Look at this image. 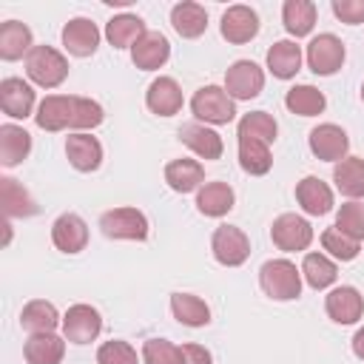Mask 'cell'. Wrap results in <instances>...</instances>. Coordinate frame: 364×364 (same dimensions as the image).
<instances>
[{"mask_svg":"<svg viewBox=\"0 0 364 364\" xmlns=\"http://www.w3.org/2000/svg\"><path fill=\"white\" fill-rule=\"evenodd\" d=\"M65 156H68L71 168H77L82 173H91L102 162V145L91 134H71L65 139Z\"/></svg>","mask_w":364,"mask_h":364,"instance_id":"20","label":"cell"},{"mask_svg":"<svg viewBox=\"0 0 364 364\" xmlns=\"http://www.w3.org/2000/svg\"><path fill=\"white\" fill-rule=\"evenodd\" d=\"M336 228L341 233H347L350 239L361 242L364 239V202H344L336 213Z\"/></svg>","mask_w":364,"mask_h":364,"instance_id":"41","label":"cell"},{"mask_svg":"<svg viewBox=\"0 0 364 364\" xmlns=\"http://www.w3.org/2000/svg\"><path fill=\"white\" fill-rule=\"evenodd\" d=\"M296 202L301 205L304 213L310 216H324L333 210V191L327 182H321L318 176H304L296 185Z\"/></svg>","mask_w":364,"mask_h":364,"instance_id":"22","label":"cell"},{"mask_svg":"<svg viewBox=\"0 0 364 364\" xmlns=\"http://www.w3.org/2000/svg\"><path fill=\"white\" fill-rule=\"evenodd\" d=\"M102 316L91 304H71L63 316V338L71 344H88L100 336Z\"/></svg>","mask_w":364,"mask_h":364,"instance_id":"8","label":"cell"},{"mask_svg":"<svg viewBox=\"0 0 364 364\" xmlns=\"http://www.w3.org/2000/svg\"><path fill=\"white\" fill-rule=\"evenodd\" d=\"M191 111L196 119L208 122V125H228L236 117V105L228 97L225 88L219 85H202L193 97H191Z\"/></svg>","mask_w":364,"mask_h":364,"instance_id":"3","label":"cell"},{"mask_svg":"<svg viewBox=\"0 0 364 364\" xmlns=\"http://www.w3.org/2000/svg\"><path fill=\"white\" fill-rule=\"evenodd\" d=\"M259 284L273 301H293L301 293V270L287 259H270L259 267Z\"/></svg>","mask_w":364,"mask_h":364,"instance_id":"1","label":"cell"},{"mask_svg":"<svg viewBox=\"0 0 364 364\" xmlns=\"http://www.w3.org/2000/svg\"><path fill=\"white\" fill-rule=\"evenodd\" d=\"M222 37L233 46H242V43H250L256 34H259V14L250 9V6H230L225 14H222Z\"/></svg>","mask_w":364,"mask_h":364,"instance_id":"11","label":"cell"},{"mask_svg":"<svg viewBox=\"0 0 364 364\" xmlns=\"http://www.w3.org/2000/svg\"><path fill=\"white\" fill-rule=\"evenodd\" d=\"M321 247H324L333 259H338V262H353V259L358 256V250H361V242L350 239V236L341 233L338 228H327V230L321 233Z\"/></svg>","mask_w":364,"mask_h":364,"instance_id":"39","label":"cell"},{"mask_svg":"<svg viewBox=\"0 0 364 364\" xmlns=\"http://www.w3.org/2000/svg\"><path fill=\"white\" fill-rule=\"evenodd\" d=\"M34 46H31V28L26 26V23H20V20H6L3 26H0V57L3 60H20L23 54L28 57V51H31Z\"/></svg>","mask_w":364,"mask_h":364,"instance_id":"28","label":"cell"},{"mask_svg":"<svg viewBox=\"0 0 364 364\" xmlns=\"http://www.w3.org/2000/svg\"><path fill=\"white\" fill-rule=\"evenodd\" d=\"M0 188H3V210H6L9 219H23V216H34L37 213V202L31 199V193L17 179L3 176Z\"/></svg>","mask_w":364,"mask_h":364,"instance_id":"34","label":"cell"},{"mask_svg":"<svg viewBox=\"0 0 364 364\" xmlns=\"http://www.w3.org/2000/svg\"><path fill=\"white\" fill-rule=\"evenodd\" d=\"M0 108L11 119H26L34 108V88L20 77H6L0 82Z\"/></svg>","mask_w":364,"mask_h":364,"instance_id":"16","label":"cell"},{"mask_svg":"<svg viewBox=\"0 0 364 364\" xmlns=\"http://www.w3.org/2000/svg\"><path fill=\"white\" fill-rule=\"evenodd\" d=\"M353 353L364 361V327H358V330H355V336H353Z\"/></svg>","mask_w":364,"mask_h":364,"instance_id":"46","label":"cell"},{"mask_svg":"<svg viewBox=\"0 0 364 364\" xmlns=\"http://www.w3.org/2000/svg\"><path fill=\"white\" fill-rule=\"evenodd\" d=\"M171 313L185 327H205L210 321V307L193 293H173L171 296Z\"/></svg>","mask_w":364,"mask_h":364,"instance_id":"31","label":"cell"},{"mask_svg":"<svg viewBox=\"0 0 364 364\" xmlns=\"http://www.w3.org/2000/svg\"><path fill=\"white\" fill-rule=\"evenodd\" d=\"M168 57H171V43H168L165 34H159V31H145V34L134 43V48H131V60H134V65L142 68V71H156V68H162V65L168 63Z\"/></svg>","mask_w":364,"mask_h":364,"instance_id":"14","label":"cell"},{"mask_svg":"<svg viewBox=\"0 0 364 364\" xmlns=\"http://www.w3.org/2000/svg\"><path fill=\"white\" fill-rule=\"evenodd\" d=\"M301 276L304 282L313 287V290H324L336 282L338 276V267L333 259H327L324 253H307L304 262H301Z\"/></svg>","mask_w":364,"mask_h":364,"instance_id":"37","label":"cell"},{"mask_svg":"<svg viewBox=\"0 0 364 364\" xmlns=\"http://www.w3.org/2000/svg\"><path fill=\"white\" fill-rule=\"evenodd\" d=\"M239 165L250 176H264L273 168L270 145L259 139H239Z\"/></svg>","mask_w":364,"mask_h":364,"instance_id":"36","label":"cell"},{"mask_svg":"<svg viewBox=\"0 0 364 364\" xmlns=\"http://www.w3.org/2000/svg\"><path fill=\"white\" fill-rule=\"evenodd\" d=\"M182 88L173 77H156L145 91V105L156 117H173L182 108Z\"/></svg>","mask_w":364,"mask_h":364,"instance_id":"15","label":"cell"},{"mask_svg":"<svg viewBox=\"0 0 364 364\" xmlns=\"http://www.w3.org/2000/svg\"><path fill=\"white\" fill-rule=\"evenodd\" d=\"M171 26L185 40L202 37L205 28H208V11L199 3H193V0H182V3H176L171 9Z\"/></svg>","mask_w":364,"mask_h":364,"instance_id":"23","label":"cell"},{"mask_svg":"<svg viewBox=\"0 0 364 364\" xmlns=\"http://www.w3.org/2000/svg\"><path fill=\"white\" fill-rule=\"evenodd\" d=\"M239 139H259V142H273L276 134H279V125L276 119L267 114V111H250L239 119V128H236Z\"/></svg>","mask_w":364,"mask_h":364,"instance_id":"38","label":"cell"},{"mask_svg":"<svg viewBox=\"0 0 364 364\" xmlns=\"http://www.w3.org/2000/svg\"><path fill=\"white\" fill-rule=\"evenodd\" d=\"M333 14L347 26H358L364 23V0H333Z\"/></svg>","mask_w":364,"mask_h":364,"instance_id":"44","label":"cell"},{"mask_svg":"<svg viewBox=\"0 0 364 364\" xmlns=\"http://www.w3.org/2000/svg\"><path fill=\"white\" fill-rule=\"evenodd\" d=\"M20 324H23V330H28L34 336V333H54V327L63 324V318H60V313H57V307L51 301L34 299V301H28L23 307Z\"/></svg>","mask_w":364,"mask_h":364,"instance_id":"29","label":"cell"},{"mask_svg":"<svg viewBox=\"0 0 364 364\" xmlns=\"http://www.w3.org/2000/svg\"><path fill=\"white\" fill-rule=\"evenodd\" d=\"M284 105L290 114H299V117H316L324 111L327 100L324 94L316 88V85H293L287 94H284Z\"/></svg>","mask_w":364,"mask_h":364,"instance_id":"35","label":"cell"},{"mask_svg":"<svg viewBox=\"0 0 364 364\" xmlns=\"http://www.w3.org/2000/svg\"><path fill=\"white\" fill-rule=\"evenodd\" d=\"M97 364H136V350L122 338H111L97 350Z\"/></svg>","mask_w":364,"mask_h":364,"instance_id":"43","label":"cell"},{"mask_svg":"<svg viewBox=\"0 0 364 364\" xmlns=\"http://www.w3.org/2000/svg\"><path fill=\"white\" fill-rule=\"evenodd\" d=\"M105 111L100 102L88 100V97H74V111H71V128L74 134H85L88 128H97L102 122Z\"/></svg>","mask_w":364,"mask_h":364,"instance_id":"40","label":"cell"},{"mask_svg":"<svg viewBox=\"0 0 364 364\" xmlns=\"http://www.w3.org/2000/svg\"><path fill=\"white\" fill-rule=\"evenodd\" d=\"M210 250H213V259L225 267H239L247 262L250 256V239L245 236L242 228H233V225H219L213 230V239H210Z\"/></svg>","mask_w":364,"mask_h":364,"instance_id":"6","label":"cell"},{"mask_svg":"<svg viewBox=\"0 0 364 364\" xmlns=\"http://www.w3.org/2000/svg\"><path fill=\"white\" fill-rule=\"evenodd\" d=\"M344 57H347L344 43H341L336 34H318V37H313L310 46H307V65H310V71L318 74V77L336 74V71L344 65Z\"/></svg>","mask_w":364,"mask_h":364,"instance_id":"7","label":"cell"},{"mask_svg":"<svg viewBox=\"0 0 364 364\" xmlns=\"http://www.w3.org/2000/svg\"><path fill=\"white\" fill-rule=\"evenodd\" d=\"M145 31H148V28H145L142 17H136V14H117V17H111L108 26H105V37H108V43H111L114 48H134V43H136Z\"/></svg>","mask_w":364,"mask_h":364,"instance_id":"32","label":"cell"},{"mask_svg":"<svg viewBox=\"0 0 364 364\" xmlns=\"http://www.w3.org/2000/svg\"><path fill=\"white\" fill-rule=\"evenodd\" d=\"M264 88V71L253 60H236L225 74V91L230 100H253Z\"/></svg>","mask_w":364,"mask_h":364,"instance_id":"9","label":"cell"},{"mask_svg":"<svg viewBox=\"0 0 364 364\" xmlns=\"http://www.w3.org/2000/svg\"><path fill=\"white\" fill-rule=\"evenodd\" d=\"M333 182L344 196L361 199L364 196V159L361 156H344L341 162H336Z\"/></svg>","mask_w":364,"mask_h":364,"instance_id":"30","label":"cell"},{"mask_svg":"<svg viewBox=\"0 0 364 364\" xmlns=\"http://www.w3.org/2000/svg\"><path fill=\"white\" fill-rule=\"evenodd\" d=\"M51 242L63 253H80L88 245V225L77 213H63L51 225Z\"/></svg>","mask_w":364,"mask_h":364,"instance_id":"12","label":"cell"},{"mask_svg":"<svg viewBox=\"0 0 364 364\" xmlns=\"http://www.w3.org/2000/svg\"><path fill=\"white\" fill-rule=\"evenodd\" d=\"M142 361L145 364H182V347H176L168 338H148L142 344Z\"/></svg>","mask_w":364,"mask_h":364,"instance_id":"42","label":"cell"},{"mask_svg":"<svg viewBox=\"0 0 364 364\" xmlns=\"http://www.w3.org/2000/svg\"><path fill=\"white\" fill-rule=\"evenodd\" d=\"M100 230L108 239H131L145 242L148 239V219L136 208H114L100 216Z\"/></svg>","mask_w":364,"mask_h":364,"instance_id":"4","label":"cell"},{"mask_svg":"<svg viewBox=\"0 0 364 364\" xmlns=\"http://www.w3.org/2000/svg\"><path fill=\"white\" fill-rule=\"evenodd\" d=\"M324 310H327V316H330L336 324H353V321H358L361 313H364V299H361V293H358L355 287L341 284V287H336V290L327 293Z\"/></svg>","mask_w":364,"mask_h":364,"instance_id":"17","label":"cell"},{"mask_svg":"<svg viewBox=\"0 0 364 364\" xmlns=\"http://www.w3.org/2000/svg\"><path fill=\"white\" fill-rule=\"evenodd\" d=\"M182 364H213V358L202 344H182Z\"/></svg>","mask_w":364,"mask_h":364,"instance_id":"45","label":"cell"},{"mask_svg":"<svg viewBox=\"0 0 364 364\" xmlns=\"http://www.w3.org/2000/svg\"><path fill=\"white\" fill-rule=\"evenodd\" d=\"M361 100H364V82H361Z\"/></svg>","mask_w":364,"mask_h":364,"instance_id":"47","label":"cell"},{"mask_svg":"<svg viewBox=\"0 0 364 364\" xmlns=\"http://www.w3.org/2000/svg\"><path fill=\"white\" fill-rule=\"evenodd\" d=\"M233 188L228 182H205L196 191V210L202 216H225L233 208Z\"/></svg>","mask_w":364,"mask_h":364,"instance_id":"26","label":"cell"},{"mask_svg":"<svg viewBox=\"0 0 364 364\" xmlns=\"http://www.w3.org/2000/svg\"><path fill=\"white\" fill-rule=\"evenodd\" d=\"M282 20L287 34L293 37H304L313 31L316 26V3L313 0H284L282 6Z\"/></svg>","mask_w":364,"mask_h":364,"instance_id":"33","label":"cell"},{"mask_svg":"<svg viewBox=\"0 0 364 364\" xmlns=\"http://www.w3.org/2000/svg\"><path fill=\"white\" fill-rule=\"evenodd\" d=\"M26 74L40 88H57L68 77V60L51 46H34L26 57Z\"/></svg>","mask_w":364,"mask_h":364,"instance_id":"2","label":"cell"},{"mask_svg":"<svg viewBox=\"0 0 364 364\" xmlns=\"http://www.w3.org/2000/svg\"><path fill=\"white\" fill-rule=\"evenodd\" d=\"M71 111H74V97H63V94H48L34 114L37 128L43 131H65L71 128Z\"/></svg>","mask_w":364,"mask_h":364,"instance_id":"18","label":"cell"},{"mask_svg":"<svg viewBox=\"0 0 364 364\" xmlns=\"http://www.w3.org/2000/svg\"><path fill=\"white\" fill-rule=\"evenodd\" d=\"M31 151V134L20 125H0V165L6 168H14L20 165Z\"/></svg>","mask_w":364,"mask_h":364,"instance_id":"24","label":"cell"},{"mask_svg":"<svg viewBox=\"0 0 364 364\" xmlns=\"http://www.w3.org/2000/svg\"><path fill=\"white\" fill-rule=\"evenodd\" d=\"M179 139L199 156V159H219L222 151H225V142L222 136L208 128V125H199V122H185L179 128Z\"/></svg>","mask_w":364,"mask_h":364,"instance_id":"19","label":"cell"},{"mask_svg":"<svg viewBox=\"0 0 364 364\" xmlns=\"http://www.w3.org/2000/svg\"><path fill=\"white\" fill-rule=\"evenodd\" d=\"M267 68L279 80H290L301 68V48L293 40H279L267 48Z\"/></svg>","mask_w":364,"mask_h":364,"instance_id":"27","label":"cell"},{"mask_svg":"<svg viewBox=\"0 0 364 364\" xmlns=\"http://www.w3.org/2000/svg\"><path fill=\"white\" fill-rule=\"evenodd\" d=\"M307 142H310L313 156L321 159V162H341V159L347 156V151H350L347 131L338 128V125H333V122H321V125H316V128L310 131Z\"/></svg>","mask_w":364,"mask_h":364,"instance_id":"10","label":"cell"},{"mask_svg":"<svg viewBox=\"0 0 364 364\" xmlns=\"http://www.w3.org/2000/svg\"><path fill=\"white\" fill-rule=\"evenodd\" d=\"M165 182L176 193H191L205 185V168L199 159H171L165 165Z\"/></svg>","mask_w":364,"mask_h":364,"instance_id":"21","label":"cell"},{"mask_svg":"<svg viewBox=\"0 0 364 364\" xmlns=\"http://www.w3.org/2000/svg\"><path fill=\"white\" fill-rule=\"evenodd\" d=\"M23 355L28 364H60L65 355V338H60L57 333H34L26 341Z\"/></svg>","mask_w":364,"mask_h":364,"instance_id":"25","label":"cell"},{"mask_svg":"<svg viewBox=\"0 0 364 364\" xmlns=\"http://www.w3.org/2000/svg\"><path fill=\"white\" fill-rule=\"evenodd\" d=\"M63 46L74 57H91L100 46V28L88 17H74L63 26Z\"/></svg>","mask_w":364,"mask_h":364,"instance_id":"13","label":"cell"},{"mask_svg":"<svg viewBox=\"0 0 364 364\" xmlns=\"http://www.w3.org/2000/svg\"><path fill=\"white\" fill-rule=\"evenodd\" d=\"M270 239L279 250L284 253H296V250H307L313 242V225L304 216L296 213H282L273 219L270 225Z\"/></svg>","mask_w":364,"mask_h":364,"instance_id":"5","label":"cell"}]
</instances>
